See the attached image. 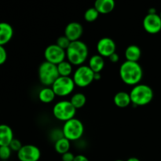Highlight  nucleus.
Instances as JSON below:
<instances>
[{
	"label": "nucleus",
	"mask_w": 161,
	"mask_h": 161,
	"mask_svg": "<svg viewBox=\"0 0 161 161\" xmlns=\"http://www.w3.org/2000/svg\"><path fill=\"white\" fill-rule=\"evenodd\" d=\"M119 73L123 83L135 86L142 80L143 69L138 62L125 61L120 64Z\"/></svg>",
	"instance_id": "nucleus-1"
},
{
	"label": "nucleus",
	"mask_w": 161,
	"mask_h": 161,
	"mask_svg": "<svg viewBox=\"0 0 161 161\" xmlns=\"http://www.w3.org/2000/svg\"><path fill=\"white\" fill-rule=\"evenodd\" d=\"M66 51V58L73 66L83 65L86 62L89 55L87 45L81 40L71 42Z\"/></svg>",
	"instance_id": "nucleus-2"
},
{
	"label": "nucleus",
	"mask_w": 161,
	"mask_h": 161,
	"mask_svg": "<svg viewBox=\"0 0 161 161\" xmlns=\"http://www.w3.org/2000/svg\"><path fill=\"white\" fill-rule=\"evenodd\" d=\"M131 104L135 106H144L150 103L153 99V91L146 84H139L133 86L130 91Z\"/></svg>",
	"instance_id": "nucleus-3"
},
{
	"label": "nucleus",
	"mask_w": 161,
	"mask_h": 161,
	"mask_svg": "<svg viewBox=\"0 0 161 161\" xmlns=\"http://www.w3.org/2000/svg\"><path fill=\"white\" fill-rule=\"evenodd\" d=\"M38 76L41 84L44 86H51L59 77L57 65L48 61H43L38 69Z\"/></svg>",
	"instance_id": "nucleus-4"
},
{
	"label": "nucleus",
	"mask_w": 161,
	"mask_h": 161,
	"mask_svg": "<svg viewBox=\"0 0 161 161\" xmlns=\"http://www.w3.org/2000/svg\"><path fill=\"white\" fill-rule=\"evenodd\" d=\"M62 132L64 138L70 142L79 141L84 134V125L80 119L73 118L64 123Z\"/></svg>",
	"instance_id": "nucleus-5"
},
{
	"label": "nucleus",
	"mask_w": 161,
	"mask_h": 161,
	"mask_svg": "<svg viewBox=\"0 0 161 161\" xmlns=\"http://www.w3.org/2000/svg\"><path fill=\"white\" fill-rule=\"evenodd\" d=\"M76 110L70 101L62 100L58 102L53 105L52 113L58 120L64 123L75 118Z\"/></svg>",
	"instance_id": "nucleus-6"
},
{
	"label": "nucleus",
	"mask_w": 161,
	"mask_h": 161,
	"mask_svg": "<svg viewBox=\"0 0 161 161\" xmlns=\"http://www.w3.org/2000/svg\"><path fill=\"white\" fill-rule=\"evenodd\" d=\"M94 72L88 65H80L74 71L72 74V80L75 86L79 87H86L94 81Z\"/></svg>",
	"instance_id": "nucleus-7"
},
{
	"label": "nucleus",
	"mask_w": 161,
	"mask_h": 161,
	"mask_svg": "<svg viewBox=\"0 0 161 161\" xmlns=\"http://www.w3.org/2000/svg\"><path fill=\"white\" fill-rule=\"evenodd\" d=\"M75 84L72 77L59 76L55 80L51 87L56 96L63 97L70 95L75 90Z\"/></svg>",
	"instance_id": "nucleus-8"
},
{
	"label": "nucleus",
	"mask_w": 161,
	"mask_h": 161,
	"mask_svg": "<svg viewBox=\"0 0 161 161\" xmlns=\"http://www.w3.org/2000/svg\"><path fill=\"white\" fill-rule=\"evenodd\" d=\"M44 58L46 61L58 65L65 60L66 51L56 43L50 44L44 50Z\"/></svg>",
	"instance_id": "nucleus-9"
},
{
	"label": "nucleus",
	"mask_w": 161,
	"mask_h": 161,
	"mask_svg": "<svg viewBox=\"0 0 161 161\" xmlns=\"http://www.w3.org/2000/svg\"><path fill=\"white\" fill-rule=\"evenodd\" d=\"M17 155L19 161H39L41 157V151L35 145L27 144L22 146Z\"/></svg>",
	"instance_id": "nucleus-10"
},
{
	"label": "nucleus",
	"mask_w": 161,
	"mask_h": 161,
	"mask_svg": "<svg viewBox=\"0 0 161 161\" xmlns=\"http://www.w3.org/2000/svg\"><path fill=\"white\" fill-rule=\"evenodd\" d=\"M144 30L147 33L155 35L161 31V18L160 14H148L143 19Z\"/></svg>",
	"instance_id": "nucleus-11"
},
{
	"label": "nucleus",
	"mask_w": 161,
	"mask_h": 161,
	"mask_svg": "<svg viewBox=\"0 0 161 161\" xmlns=\"http://www.w3.org/2000/svg\"><path fill=\"white\" fill-rule=\"evenodd\" d=\"M97 54L101 55L103 58H108L113 53H116V45L113 39L109 37H103L97 42Z\"/></svg>",
	"instance_id": "nucleus-12"
},
{
	"label": "nucleus",
	"mask_w": 161,
	"mask_h": 161,
	"mask_svg": "<svg viewBox=\"0 0 161 161\" xmlns=\"http://www.w3.org/2000/svg\"><path fill=\"white\" fill-rule=\"evenodd\" d=\"M83 25L76 21H72L68 24L64 28V36L71 41L80 40V38L83 36Z\"/></svg>",
	"instance_id": "nucleus-13"
},
{
	"label": "nucleus",
	"mask_w": 161,
	"mask_h": 161,
	"mask_svg": "<svg viewBox=\"0 0 161 161\" xmlns=\"http://www.w3.org/2000/svg\"><path fill=\"white\" fill-rule=\"evenodd\" d=\"M14 36V28L7 22H0V46L6 45Z\"/></svg>",
	"instance_id": "nucleus-14"
},
{
	"label": "nucleus",
	"mask_w": 161,
	"mask_h": 161,
	"mask_svg": "<svg viewBox=\"0 0 161 161\" xmlns=\"http://www.w3.org/2000/svg\"><path fill=\"white\" fill-rule=\"evenodd\" d=\"M115 6V0H95L94 7L100 14H108L113 12Z\"/></svg>",
	"instance_id": "nucleus-15"
},
{
	"label": "nucleus",
	"mask_w": 161,
	"mask_h": 161,
	"mask_svg": "<svg viewBox=\"0 0 161 161\" xmlns=\"http://www.w3.org/2000/svg\"><path fill=\"white\" fill-rule=\"evenodd\" d=\"M14 138L12 128L7 124H0V146H9Z\"/></svg>",
	"instance_id": "nucleus-16"
},
{
	"label": "nucleus",
	"mask_w": 161,
	"mask_h": 161,
	"mask_svg": "<svg viewBox=\"0 0 161 161\" xmlns=\"http://www.w3.org/2000/svg\"><path fill=\"white\" fill-rule=\"evenodd\" d=\"M113 102H114L115 105L118 108H127L131 104L130 94L126 91H119L115 94L113 97Z\"/></svg>",
	"instance_id": "nucleus-17"
},
{
	"label": "nucleus",
	"mask_w": 161,
	"mask_h": 161,
	"mask_svg": "<svg viewBox=\"0 0 161 161\" xmlns=\"http://www.w3.org/2000/svg\"><path fill=\"white\" fill-rule=\"evenodd\" d=\"M105 65L103 57L99 54H94L89 58L88 66L94 73H101Z\"/></svg>",
	"instance_id": "nucleus-18"
},
{
	"label": "nucleus",
	"mask_w": 161,
	"mask_h": 161,
	"mask_svg": "<svg viewBox=\"0 0 161 161\" xmlns=\"http://www.w3.org/2000/svg\"><path fill=\"white\" fill-rule=\"evenodd\" d=\"M124 55H125L126 61L138 62L142 57V50L138 46L132 44L126 48Z\"/></svg>",
	"instance_id": "nucleus-19"
},
{
	"label": "nucleus",
	"mask_w": 161,
	"mask_h": 161,
	"mask_svg": "<svg viewBox=\"0 0 161 161\" xmlns=\"http://www.w3.org/2000/svg\"><path fill=\"white\" fill-rule=\"evenodd\" d=\"M54 91H53L52 87L50 86H45L39 91L38 94V98L42 103L50 104L54 101L56 97Z\"/></svg>",
	"instance_id": "nucleus-20"
},
{
	"label": "nucleus",
	"mask_w": 161,
	"mask_h": 161,
	"mask_svg": "<svg viewBox=\"0 0 161 161\" xmlns=\"http://www.w3.org/2000/svg\"><path fill=\"white\" fill-rule=\"evenodd\" d=\"M71 148V142L66 138L63 137V138H60L57 142H54V149L58 153L62 154L65 153L69 152Z\"/></svg>",
	"instance_id": "nucleus-21"
},
{
	"label": "nucleus",
	"mask_w": 161,
	"mask_h": 161,
	"mask_svg": "<svg viewBox=\"0 0 161 161\" xmlns=\"http://www.w3.org/2000/svg\"><path fill=\"white\" fill-rule=\"evenodd\" d=\"M59 76H70L73 74V65L69 61L64 60L57 65Z\"/></svg>",
	"instance_id": "nucleus-22"
},
{
	"label": "nucleus",
	"mask_w": 161,
	"mask_h": 161,
	"mask_svg": "<svg viewBox=\"0 0 161 161\" xmlns=\"http://www.w3.org/2000/svg\"><path fill=\"white\" fill-rule=\"evenodd\" d=\"M70 102L76 109H80L86 105V97L83 93H75L71 97Z\"/></svg>",
	"instance_id": "nucleus-23"
},
{
	"label": "nucleus",
	"mask_w": 161,
	"mask_h": 161,
	"mask_svg": "<svg viewBox=\"0 0 161 161\" xmlns=\"http://www.w3.org/2000/svg\"><path fill=\"white\" fill-rule=\"evenodd\" d=\"M100 14L98 13V11L95 9L94 7H91L89 9H86L84 13V20H86V22H89V23H91V22H94L98 18Z\"/></svg>",
	"instance_id": "nucleus-24"
},
{
	"label": "nucleus",
	"mask_w": 161,
	"mask_h": 161,
	"mask_svg": "<svg viewBox=\"0 0 161 161\" xmlns=\"http://www.w3.org/2000/svg\"><path fill=\"white\" fill-rule=\"evenodd\" d=\"M13 151L9 148V146H0V160H9L10 158Z\"/></svg>",
	"instance_id": "nucleus-25"
},
{
	"label": "nucleus",
	"mask_w": 161,
	"mask_h": 161,
	"mask_svg": "<svg viewBox=\"0 0 161 161\" xmlns=\"http://www.w3.org/2000/svg\"><path fill=\"white\" fill-rule=\"evenodd\" d=\"M71 43V41L69 40V39H68L67 37H66L65 36H60V37L58 38V39H57L56 41V44L58 46V47H60L61 48L64 49V50H67L68 47H69V45H70Z\"/></svg>",
	"instance_id": "nucleus-26"
},
{
	"label": "nucleus",
	"mask_w": 161,
	"mask_h": 161,
	"mask_svg": "<svg viewBox=\"0 0 161 161\" xmlns=\"http://www.w3.org/2000/svg\"><path fill=\"white\" fill-rule=\"evenodd\" d=\"M9 146L13 152L17 153L20 149H21V147L23 146V145H22L21 142H20V140H18V139H17V138H14V139L12 140V142H10V144L9 145Z\"/></svg>",
	"instance_id": "nucleus-27"
},
{
	"label": "nucleus",
	"mask_w": 161,
	"mask_h": 161,
	"mask_svg": "<svg viewBox=\"0 0 161 161\" xmlns=\"http://www.w3.org/2000/svg\"><path fill=\"white\" fill-rule=\"evenodd\" d=\"M50 138L53 140V142H57L58 140H59L60 138H63L64 135H63V132H62V129H54V130H51L50 134Z\"/></svg>",
	"instance_id": "nucleus-28"
},
{
	"label": "nucleus",
	"mask_w": 161,
	"mask_h": 161,
	"mask_svg": "<svg viewBox=\"0 0 161 161\" xmlns=\"http://www.w3.org/2000/svg\"><path fill=\"white\" fill-rule=\"evenodd\" d=\"M7 60V52L3 46H0V65L5 64Z\"/></svg>",
	"instance_id": "nucleus-29"
},
{
	"label": "nucleus",
	"mask_w": 161,
	"mask_h": 161,
	"mask_svg": "<svg viewBox=\"0 0 161 161\" xmlns=\"http://www.w3.org/2000/svg\"><path fill=\"white\" fill-rule=\"evenodd\" d=\"M75 156L72 152H67L61 155V160L62 161H73Z\"/></svg>",
	"instance_id": "nucleus-30"
},
{
	"label": "nucleus",
	"mask_w": 161,
	"mask_h": 161,
	"mask_svg": "<svg viewBox=\"0 0 161 161\" xmlns=\"http://www.w3.org/2000/svg\"><path fill=\"white\" fill-rule=\"evenodd\" d=\"M108 60L111 61L112 63H117L119 61V56L117 53H114L111 55V56L108 57Z\"/></svg>",
	"instance_id": "nucleus-31"
},
{
	"label": "nucleus",
	"mask_w": 161,
	"mask_h": 161,
	"mask_svg": "<svg viewBox=\"0 0 161 161\" xmlns=\"http://www.w3.org/2000/svg\"><path fill=\"white\" fill-rule=\"evenodd\" d=\"M73 161H90L89 159L84 155H82V154H80V155H76L75 157V159H74Z\"/></svg>",
	"instance_id": "nucleus-32"
},
{
	"label": "nucleus",
	"mask_w": 161,
	"mask_h": 161,
	"mask_svg": "<svg viewBox=\"0 0 161 161\" xmlns=\"http://www.w3.org/2000/svg\"><path fill=\"white\" fill-rule=\"evenodd\" d=\"M101 78H102L101 73H94V81H97V80H101Z\"/></svg>",
	"instance_id": "nucleus-33"
},
{
	"label": "nucleus",
	"mask_w": 161,
	"mask_h": 161,
	"mask_svg": "<svg viewBox=\"0 0 161 161\" xmlns=\"http://www.w3.org/2000/svg\"><path fill=\"white\" fill-rule=\"evenodd\" d=\"M148 14H157V10L155 8H150L148 11Z\"/></svg>",
	"instance_id": "nucleus-34"
},
{
	"label": "nucleus",
	"mask_w": 161,
	"mask_h": 161,
	"mask_svg": "<svg viewBox=\"0 0 161 161\" xmlns=\"http://www.w3.org/2000/svg\"><path fill=\"white\" fill-rule=\"evenodd\" d=\"M126 161H141L137 157H130V158L127 159Z\"/></svg>",
	"instance_id": "nucleus-35"
},
{
	"label": "nucleus",
	"mask_w": 161,
	"mask_h": 161,
	"mask_svg": "<svg viewBox=\"0 0 161 161\" xmlns=\"http://www.w3.org/2000/svg\"><path fill=\"white\" fill-rule=\"evenodd\" d=\"M115 161H124V160H115Z\"/></svg>",
	"instance_id": "nucleus-36"
},
{
	"label": "nucleus",
	"mask_w": 161,
	"mask_h": 161,
	"mask_svg": "<svg viewBox=\"0 0 161 161\" xmlns=\"http://www.w3.org/2000/svg\"><path fill=\"white\" fill-rule=\"evenodd\" d=\"M160 18H161V12H160Z\"/></svg>",
	"instance_id": "nucleus-37"
},
{
	"label": "nucleus",
	"mask_w": 161,
	"mask_h": 161,
	"mask_svg": "<svg viewBox=\"0 0 161 161\" xmlns=\"http://www.w3.org/2000/svg\"><path fill=\"white\" fill-rule=\"evenodd\" d=\"M0 161H9V160H0Z\"/></svg>",
	"instance_id": "nucleus-38"
}]
</instances>
